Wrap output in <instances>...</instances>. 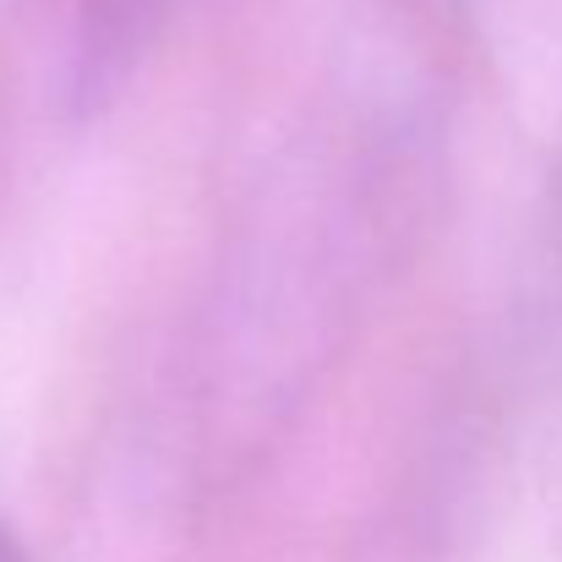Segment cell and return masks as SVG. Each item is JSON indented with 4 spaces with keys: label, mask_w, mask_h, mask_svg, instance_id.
I'll list each match as a JSON object with an SVG mask.
<instances>
[{
    "label": "cell",
    "mask_w": 562,
    "mask_h": 562,
    "mask_svg": "<svg viewBox=\"0 0 562 562\" xmlns=\"http://www.w3.org/2000/svg\"><path fill=\"white\" fill-rule=\"evenodd\" d=\"M170 11V0H88V22L99 27V44L115 38L121 49L143 44L148 27Z\"/></svg>",
    "instance_id": "cell-1"
}]
</instances>
